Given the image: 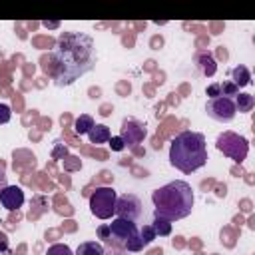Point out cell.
Returning <instances> with one entry per match:
<instances>
[{"label": "cell", "instance_id": "cell-18", "mask_svg": "<svg viewBox=\"0 0 255 255\" xmlns=\"http://www.w3.org/2000/svg\"><path fill=\"white\" fill-rule=\"evenodd\" d=\"M137 233H139V239H141V245H143V247H145V245H149V243L157 237L151 225H143L141 229H137Z\"/></svg>", "mask_w": 255, "mask_h": 255}, {"label": "cell", "instance_id": "cell-12", "mask_svg": "<svg viewBox=\"0 0 255 255\" xmlns=\"http://www.w3.org/2000/svg\"><path fill=\"white\" fill-rule=\"evenodd\" d=\"M231 82L237 86V88H245L251 84V72L247 66H235L231 70Z\"/></svg>", "mask_w": 255, "mask_h": 255}, {"label": "cell", "instance_id": "cell-6", "mask_svg": "<svg viewBox=\"0 0 255 255\" xmlns=\"http://www.w3.org/2000/svg\"><path fill=\"white\" fill-rule=\"evenodd\" d=\"M110 225V235H108V245L110 247H116V249H126V245L129 243V239L133 235H137V225L133 221H128V219H120L116 217Z\"/></svg>", "mask_w": 255, "mask_h": 255}, {"label": "cell", "instance_id": "cell-28", "mask_svg": "<svg viewBox=\"0 0 255 255\" xmlns=\"http://www.w3.org/2000/svg\"><path fill=\"white\" fill-rule=\"evenodd\" d=\"M46 28H58V22H44Z\"/></svg>", "mask_w": 255, "mask_h": 255}, {"label": "cell", "instance_id": "cell-23", "mask_svg": "<svg viewBox=\"0 0 255 255\" xmlns=\"http://www.w3.org/2000/svg\"><path fill=\"white\" fill-rule=\"evenodd\" d=\"M205 94L209 96V100H211V98H219V96H221V86H219V82L209 84L207 90H205Z\"/></svg>", "mask_w": 255, "mask_h": 255}, {"label": "cell", "instance_id": "cell-26", "mask_svg": "<svg viewBox=\"0 0 255 255\" xmlns=\"http://www.w3.org/2000/svg\"><path fill=\"white\" fill-rule=\"evenodd\" d=\"M10 249V243H8V235L0 231V253H6Z\"/></svg>", "mask_w": 255, "mask_h": 255}, {"label": "cell", "instance_id": "cell-9", "mask_svg": "<svg viewBox=\"0 0 255 255\" xmlns=\"http://www.w3.org/2000/svg\"><path fill=\"white\" fill-rule=\"evenodd\" d=\"M120 137L124 139L126 147L128 145H137L145 137V126L141 122L133 120V118H126L122 122V128H120Z\"/></svg>", "mask_w": 255, "mask_h": 255}, {"label": "cell", "instance_id": "cell-7", "mask_svg": "<svg viewBox=\"0 0 255 255\" xmlns=\"http://www.w3.org/2000/svg\"><path fill=\"white\" fill-rule=\"evenodd\" d=\"M205 112L211 120L215 122H231L235 118V104L231 98H225V96H219V98H211L207 100L205 104Z\"/></svg>", "mask_w": 255, "mask_h": 255}, {"label": "cell", "instance_id": "cell-3", "mask_svg": "<svg viewBox=\"0 0 255 255\" xmlns=\"http://www.w3.org/2000/svg\"><path fill=\"white\" fill-rule=\"evenodd\" d=\"M169 163L181 173H193L207 163L205 135L199 131H179L169 143Z\"/></svg>", "mask_w": 255, "mask_h": 255}, {"label": "cell", "instance_id": "cell-2", "mask_svg": "<svg viewBox=\"0 0 255 255\" xmlns=\"http://www.w3.org/2000/svg\"><path fill=\"white\" fill-rule=\"evenodd\" d=\"M151 203H153V217L179 221L185 219L193 209V189L187 181L175 179L153 189Z\"/></svg>", "mask_w": 255, "mask_h": 255}, {"label": "cell", "instance_id": "cell-17", "mask_svg": "<svg viewBox=\"0 0 255 255\" xmlns=\"http://www.w3.org/2000/svg\"><path fill=\"white\" fill-rule=\"evenodd\" d=\"M151 227H153L155 235H159V237H167V235L171 233V221H167V219H159V217H153V223H151Z\"/></svg>", "mask_w": 255, "mask_h": 255}, {"label": "cell", "instance_id": "cell-14", "mask_svg": "<svg viewBox=\"0 0 255 255\" xmlns=\"http://www.w3.org/2000/svg\"><path fill=\"white\" fill-rule=\"evenodd\" d=\"M74 255H106V249L98 241H84L78 245Z\"/></svg>", "mask_w": 255, "mask_h": 255}, {"label": "cell", "instance_id": "cell-8", "mask_svg": "<svg viewBox=\"0 0 255 255\" xmlns=\"http://www.w3.org/2000/svg\"><path fill=\"white\" fill-rule=\"evenodd\" d=\"M141 209H143L141 199L133 193H124L116 201V217H120V219H128V221L135 223L141 217Z\"/></svg>", "mask_w": 255, "mask_h": 255}, {"label": "cell", "instance_id": "cell-27", "mask_svg": "<svg viewBox=\"0 0 255 255\" xmlns=\"http://www.w3.org/2000/svg\"><path fill=\"white\" fill-rule=\"evenodd\" d=\"M2 187H6V175H4V167H2V163H0V189Z\"/></svg>", "mask_w": 255, "mask_h": 255}, {"label": "cell", "instance_id": "cell-21", "mask_svg": "<svg viewBox=\"0 0 255 255\" xmlns=\"http://www.w3.org/2000/svg\"><path fill=\"white\" fill-rule=\"evenodd\" d=\"M110 147H112V151H122V149H126V143H124V139L120 137V135H114V137H110Z\"/></svg>", "mask_w": 255, "mask_h": 255}, {"label": "cell", "instance_id": "cell-1", "mask_svg": "<svg viewBox=\"0 0 255 255\" xmlns=\"http://www.w3.org/2000/svg\"><path fill=\"white\" fill-rule=\"evenodd\" d=\"M96 60L98 56L94 40L88 34L70 30L58 38L56 48L50 54L52 68L46 72L52 76L56 86L64 88L74 84L84 74H88L96 66Z\"/></svg>", "mask_w": 255, "mask_h": 255}, {"label": "cell", "instance_id": "cell-5", "mask_svg": "<svg viewBox=\"0 0 255 255\" xmlns=\"http://www.w3.org/2000/svg\"><path fill=\"white\" fill-rule=\"evenodd\" d=\"M116 201L118 193L114 187H96L90 195V211L98 219H110L112 215H116Z\"/></svg>", "mask_w": 255, "mask_h": 255}, {"label": "cell", "instance_id": "cell-19", "mask_svg": "<svg viewBox=\"0 0 255 255\" xmlns=\"http://www.w3.org/2000/svg\"><path fill=\"white\" fill-rule=\"evenodd\" d=\"M46 255H74V253L66 243H54V245L48 247Z\"/></svg>", "mask_w": 255, "mask_h": 255}, {"label": "cell", "instance_id": "cell-16", "mask_svg": "<svg viewBox=\"0 0 255 255\" xmlns=\"http://www.w3.org/2000/svg\"><path fill=\"white\" fill-rule=\"evenodd\" d=\"M96 126V122H94V118L90 116V114H82L80 118H76V122H74V129H76V133H80V135H88V131L92 129Z\"/></svg>", "mask_w": 255, "mask_h": 255}, {"label": "cell", "instance_id": "cell-10", "mask_svg": "<svg viewBox=\"0 0 255 255\" xmlns=\"http://www.w3.org/2000/svg\"><path fill=\"white\" fill-rule=\"evenodd\" d=\"M24 203V191L18 185H6L0 189V205L8 211H14L18 207H22Z\"/></svg>", "mask_w": 255, "mask_h": 255}, {"label": "cell", "instance_id": "cell-13", "mask_svg": "<svg viewBox=\"0 0 255 255\" xmlns=\"http://www.w3.org/2000/svg\"><path fill=\"white\" fill-rule=\"evenodd\" d=\"M88 137L92 143H108L112 133H110V128L104 126V124H96L90 131H88Z\"/></svg>", "mask_w": 255, "mask_h": 255}, {"label": "cell", "instance_id": "cell-22", "mask_svg": "<svg viewBox=\"0 0 255 255\" xmlns=\"http://www.w3.org/2000/svg\"><path fill=\"white\" fill-rule=\"evenodd\" d=\"M12 118V110L8 104H0V124H8Z\"/></svg>", "mask_w": 255, "mask_h": 255}, {"label": "cell", "instance_id": "cell-4", "mask_svg": "<svg viewBox=\"0 0 255 255\" xmlns=\"http://www.w3.org/2000/svg\"><path fill=\"white\" fill-rule=\"evenodd\" d=\"M215 147L223 155H227L229 159H233L237 163H243L245 157H247V153H249V141H247V137H243V135H239L235 131H223V133H219L217 139H215Z\"/></svg>", "mask_w": 255, "mask_h": 255}, {"label": "cell", "instance_id": "cell-20", "mask_svg": "<svg viewBox=\"0 0 255 255\" xmlns=\"http://www.w3.org/2000/svg\"><path fill=\"white\" fill-rule=\"evenodd\" d=\"M219 86H221V96H225V98H231V96H237L239 94V88L231 80H225L223 84L219 82Z\"/></svg>", "mask_w": 255, "mask_h": 255}, {"label": "cell", "instance_id": "cell-24", "mask_svg": "<svg viewBox=\"0 0 255 255\" xmlns=\"http://www.w3.org/2000/svg\"><path fill=\"white\" fill-rule=\"evenodd\" d=\"M52 155H54V159H64L66 155H68V147L64 145V143H56V147H54V151H52Z\"/></svg>", "mask_w": 255, "mask_h": 255}, {"label": "cell", "instance_id": "cell-15", "mask_svg": "<svg viewBox=\"0 0 255 255\" xmlns=\"http://www.w3.org/2000/svg\"><path fill=\"white\" fill-rule=\"evenodd\" d=\"M233 104H235V112H239V114H247V112L253 110V106H255V98H253L251 94H237L235 100H233Z\"/></svg>", "mask_w": 255, "mask_h": 255}, {"label": "cell", "instance_id": "cell-11", "mask_svg": "<svg viewBox=\"0 0 255 255\" xmlns=\"http://www.w3.org/2000/svg\"><path fill=\"white\" fill-rule=\"evenodd\" d=\"M195 62H197L199 70L203 72V76H207V78L215 76V72H217V64H215V58H213L211 52H199V54L195 56Z\"/></svg>", "mask_w": 255, "mask_h": 255}, {"label": "cell", "instance_id": "cell-25", "mask_svg": "<svg viewBox=\"0 0 255 255\" xmlns=\"http://www.w3.org/2000/svg\"><path fill=\"white\" fill-rule=\"evenodd\" d=\"M108 235H110V225H108V223H102V225L98 227V237L104 239V241H108Z\"/></svg>", "mask_w": 255, "mask_h": 255}]
</instances>
